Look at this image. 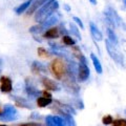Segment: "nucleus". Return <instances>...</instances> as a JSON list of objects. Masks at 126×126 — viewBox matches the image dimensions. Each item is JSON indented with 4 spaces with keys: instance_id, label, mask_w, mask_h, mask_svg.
<instances>
[{
    "instance_id": "1",
    "label": "nucleus",
    "mask_w": 126,
    "mask_h": 126,
    "mask_svg": "<svg viewBox=\"0 0 126 126\" xmlns=\"http://www.w3.org/2000/svg\"><path fill=\"white\" fill-rule=\"evenodd\" d=\"M58 9H59L58 0H48L35 13V21L38 22V24H41L47 18H49L50 16L56 13Z\"/></svg>"
},
{
    "instance_id": "2",
    "label": "nucleus",
    "mask_w": 126,
    "mask_h": 126,
    "mask_svg": "<svg viewBox=\"0 0 126 126\" xmlns=\"http://www.w3.org/2000/svg\"><path fill=\"white\" fill-rule=\"evenodd\" d=\"M105 47H106V50H107L110 58L113 59V61H115L117 64H119L120 66H122V67H125V61H124L123 55H122V53L117 48L116 45H113L112 43L109 42L108 39L105 40Z\"/></svg>"
},
{
    "instance_id": "3",
    "label": "nucleus",
    "mask_w": 126,
    "mask_h": 126,
    "mask_svg": "<svg viewBox=\"0 0 126 126\" xmlns=\"http://www.w3.org/2000/svg\"><path fill=\"white\" fill-rule=\"evenodd\" d=\"M50 69H52V74L54 75V77L58 80H60V79H63V77L66 75L67 66L65 65V63L62 59L56 58L50 63Z\"/></svg>"
},
{
    "instance_id": "4",
    "label": "nucleus",
    "mask_w": 126,
    "mask_h": 126,
    "mask_svg": "<svg viewBox=\"0 0 126 126\" xmlns=\"http://www.w3.org/2000/svg\"><path fill=\"white\" fill-rule=\"evenodd\" d=\"M104 17H105V20H106V24L108 25L109 29L120 26L122 24V22H123L121 17L116 12V10L112 9L111 6H108L107 10L104 12Z\"/></svg>"
},
{
    "instance_id": "5",
    "label": "nucleus",
    "mask_w": 126,
    "mask_h": 126,
    "mask_svg": "<svg viewBox=\"0 0 126 126\" xmlns=\"http://www.w3.org/2000/svg\"><path fill=\"white\" fill-rule=\"evenodd\" d=\"M19 118L18 111L13 105L6 104L3 108V112L0 115V120L1 121H15Z\"/></svg>"
},
{
    "instance_id": "6",
    "label": "nucleus",
    "mask_w": 126,
    "mask_h": 126,
    "mask_svg": "<svg viewBox=\"0 0 126 126\" xmlns=\"http://www.w3.org/2000/svg\"><path fill=\"white\" fill-rule=\"evenodd\" d=\"M25 92L32 98H37V97H39V94H41V93H42L35 86L34 82L31 78L25 79Z\"/></svg>"
},
{
    "instance_id": "7",
    "label": "nucleus",
    "mask_w": 126,
    "mask_h": 126,
    "mask_svg": "<svg viewBox=\"0 0 126 126\" xmlns=\"http://www.w3.org/2000/svg\"><path fill=\"white\" fill-rule=\"evenodd\" d=\"M63 86H64L65 89L72 94H78L79 90H80L78 84L76 83V80L70 79L68 77H66L64 80H63Z\"/></svg>"
},
{
    "instance_id": "8",
    "label": "nucleus",
    "mask_w": 126,
    "mask_h": 126,
    "mask_svg": "<svg viewBox=\"0 0 126 126\" xmlns=\"http://www.w3.org/2000/svg\"><path fill=\"white\" fill-rule=\"evenodd\" d=\"M90 75V70L89 67L87 66V64H84V63H79L78 65V74H77V78L80 82H84L89 78Z\"/></svg>"
},
{
    "instance_id": "9",
    "label": "nucleus",
    "mask_w": 126,
    "mask_h": 126,
    "mask_svg": "<svg viewBox=\"0 0 126 126\" xmlns=\"http://www.w3.org/2000/svg\"><path fill=\"white\" fill-rule=\"evenodd\" d=\"M41 83L46 90H54V92L60 90V86L58 85L57 82H55L54 80H50V79L46 78V77L41 78Z\"/></svg>"
},
{
    "instance_id": "10",
    "label": "nucleus",
    "mask_w": 126,
    "mask_h": 126,
    "mask_svg": "<svg viewBox=\"0 0 126 126\" xmlns=\"http://www.w3.org/2000/svg\"><path fill=\"white\" fill-rule=\"evenodd\" d=\"M0 82H1V85H0V90L4 94H9L12 92L13 89V84H12V80L9 77L2 76L0 77Z\"/></svg>"
},
{
    "instance_id": "11",
    "label": "nucleus",
    "mask_w": 126,
    "mask_h": 126,
    "mask_svg": "<svg viewBox=\"0 0 126 126\" xmlns=\"http://www.w3.org/2000/svg\"><path fill=\"white\" fill-rule=\"evenodd\" d=\"M59 19H60V14L58 13H55L54 15H52L49 18H47L44 22L41 23L42 27L44 30H47V29H50V27H53L55 24H57L59 22Z\"/></svg>"
},
{
    "instance_id": "12",
    "label": "nucleus",
    "mask_w": 126,
    "mask_h": 126,
    "mask_svg": "<svg viewBox=\"0 0 126 126\" xmlns=\"http://www.w3.org/2000/svg\"><path fill=\"white\" fill-rule=\"evenodd\" d=\"M12 99H14L15 104L18 106V107H22V108H26V109H33L34 106L32 105L31 102H29L26 99L22 97H17V96H12Z\"/></svg>"
},
{
    "instance_id": "13",
    "label": "nucleus",
    "mask_w": 126,
    "mask_h": 126,
    "mask_svg": "<svg viewBox=\"0 0 126 126\" xmlns=\"http://www.w3.org/2000/svg\"><path fill=\"white\" fill-rule=\"evenodd\" d=\"M32 72L36 75H40V74H45L47 72V67L43 64V63L39 62V61H34L32 63Z\"/></svg>"
},
{
    "instance_id": "14",
    "label": "nucleus",
    "mask_w": 126,
    "mask_h": 126,
    "mask_svg": "<svg viewBox=\"0 0 126 126\" xmlns=\"http://www.w3.org/2000/svg\"><path fill=\"white\" fill-rule=\"evenodd\" d=\"M89 29H90V34H92L94 40H96V41L103 40V35H102L100 30L98 29V26L94 22H89Z\"/></svg>"
},
{
    "instance_id": "15",
    "label": "nucleus",
    "mask_w": 126,
    "mask_h": 126,
    "mask_svg": "<svg viewBox=\"0 0 126 126\" xmlns=\"http://www.w3.org/2000/svg\"><path fill=\"white\" fill-rule=\"evenodd\" d=\"M55 103L57 104V105H56V107H57L58 109H60L61 111L65 112V113H67V115H72V116L76 115V110L74 109V107H73L72 105L63 104V103H61L60 101H55Z\"/></svg>"
},
{
    "instance_id": "16",
    "label": "nucleus",
    "mask_w": 126,
    "mask_h": 126,
    "mask_svg": "<svg viewBox=\"0 0 126 126\" xmlns=\"http://www.w3.org/2000/svg\"><path fill=\"white\" fill-rule=\"evenodd\" d=\"M48 0H34L33 2H32L31 6L29 7V10H27V15H32L34 14L35 12H37L39 10V7H41L44 3H46Z\"/></svg>"
},
{
    "instance_id": "17",
    "label": "nucleus",
    "mask_w": 126,
    "mask_h": 126,
    "mask_svg": "<svg viewBox=\"0 0 126 126\" xmlns=\"http://www.w3.org/2000/svg\"><path fill=\"white\" fill-rule=\"evenodd\" d=\"M59 35H60V33H59L58 27H50V29H47L46 32H44L43 37L48 39H56L59 37Z\"/></svg>"
},
{
    "instance_id": "18",
    "label": "nucleus",
    "mask_w": 126,
    "mask_h": 126,
    "mask_svg": "<svg viewBox=\"0 0 126 126\" xmlns=\"http://www.w3.org/2000/svg\"><path fill=\"white\" fill-rule=\"evenodd\" d=\"M32 2H33V0H26L25 2H23L22 4H20L18 7H16V9H15V13L17 15H21L22 13H24V12L31 6Z\"/></svg>"
},
{
    "instance_id": "19",
    "label": "nucleus",
    "mask_w": 126,
    "mask_h": 126,
    "mask_svg": "<svg viewBox=\"0 0 126 126\" xmlns=\"http://www.w3.org/2000/svg\"><path fill=\"white\" fill-rule=\"evenodd\" d=\"M90 58H92V61H93V64H94V69H96V72L98 74H102V72H103V68H102L100 60L97 58V56L94 54H90Z\"/></svg>"
},
{
    "instance_id": "20",
    "label": "nucleus",
    "mask_w": 126,
    "mask_h": 126,
    "mask_svg": "<svg viewBox=\"0 0 126 126\" xmlns=\"http://www.w3.org/2000/svg\"><path fill=\"white\" fill-rule=\"evenodd\" d=\"M53 103V99L52 98H45V97H39L37 99V105L39 107H46Z\"/></svg>"
},
{
    "instance_id": "21",
    "label": "nucleus",
    "mask_w": 126,
    "mask_h": 126,
    "mask_svg": "<svg viewBox=\"0 0 126 126\" xmlns=\"http://www.w3.org/2000/svg\"><path fill=\"white\" fill-rule=\"evenodd\" d=\"M107 36H108L109 42L117 46L118 45V38H117V35H116L115 32H113L112 29H109V27H107Z\"/></svg>"
},
{
    "instance_id": "22",
    "label": "nucleus",
    "mask_w": 126,
    "mask_h": 126,
    "mask_svg": "<svg viewBox=\"0 0 126 126\" xmlns=\"http://www.w3.org/2000/svg\"><path fill=\"white\" fill-rule=\"evenodd\" d=\"M43 31H44V29L42 27V25H41V24L33 25L32 27H30V33L35 34V35H39V34L43 33Z\"/></svg>"
},
{
    "instance_id": "23",
    "label": "nucleus",
    "mask_w": 126,
    "mask_h": 126,
    "mask_svg": "<svg viewBox=\"0 0 126 126\" xmlns=\"http://www.w3.org/2000/svg\"><path fill=\"white\" fill-rule=\"evenodd\" d=\"M69 32L72 33L74 36H76L78 39H81V35H80V32H79L78 27L74 24V23H69Z\"/></svg>"
},
{
    "instance_id": "24",
    "label": "nucleus",
    "mask_w": 126,
    "mask_h": 126,
    "mask_svg": "<svg viewBox=\"0 0 126 126\" xmlns=\"http://www.w3.org/2000/svg\"><path fill=\"white\" fill-rule=\"evenodd\" d=\"M62 41H63V43H64L65 45H68V46H72V45L76 44V41H75L70 36H68V35L67 36H63Z\"/></svg>"
},
{
    "instance_id": "25",
    "label": "nucleus",
    "mask_w": 126,
    "mask_h": 126,
    "mask_svg": "<svg viewBox=\"0 0 126 126\" xmlns=\"http://www.w3.org/2000/svg\"><path fill=\"white\" fill-rule=\"evenodd\" d=\"M53 119L55 121V124L57 126H66L64 120H63V118L59 117V116H53Z\"/></svg>"
},
{
    "instance_id": "26",
    "label": "nucleus",
    "mask_w": 126,
    "mask_h": 126,
    "mask_svg": "<svg viewBox=\"0 0 126 126\" xmlns=\"http://www.w3.org/2000/svg\"><path fill=\"white\" fill-rule=\"evenodd\" d=\"M37 53H38L39 56L42 57V58H47V57H49V53L47 52V50L44 48V47H38Z\"/></svg>"
},
{
    "instance_id": "27",
    "label": "nucleus",
    "mask_w": 126,
    "mask_h": 126,
    "mask_svg": "<svg viewBox=\"0 0 126 126\" xmlns=\"http://www.w3.org/2000/svg\"><path fill=\"white\" fill-rule=\"evenodd\" d=\"M112 122H113V119H112V117L110 116V115L105 116V117H103V119H102V123H103L104 125L112 124Z\"/></svg>"
},
{
    "instance_id": "28",
    "label": "nucleus",
    "mask_w": 126,
    "mask_h": 126,
    "mask_svg": "<svg viewBox=\"0 0 126 126\" xmlns=\"http://www.w3.org/2000/svg\"><path fill=\"white\" fill-rule=\"evenodd\" d=\"M112 126H126V120L125 119H117V120H113Z\"/></svg>"
},
{
    "instance_id": "29",
    "label": "nucleus",
    "mask_w": 126,
    "mask_h": 126,
    "mask_svg": "<svg viewBox=\"0 0 126 126\" xmlns=\"http://www.w3.org/2000/svg\"><path fill=\"white\" fill-rule=\"evenodd\" d=\"M45 125L46 126H57L55 124V121L53 119V116H47L45 118Z\"/></svg>"
},
{
    "instance_id": "30",
    "label": "nucleus",
    "mask_w": 126,
    "mask_h": 126,
    "mask_svg": "<svg viewBox=\"0 0 126 126\" xmlns=\"http://www.w3.org/2000/svg\"><path fill=\"white\" fill-rule=\"evenodd\" d=\"M73 20H74L75 22H76L79 26H80V29H81V30H83V29H84V24H83V22H82V20H81V19L79 18V17H77V16H75V17L73 18Z\"/></svg>"
},
{
    "instance_id": "31",
    "label": "nucleus",
    "mask_w": 126,
    "mask_h": 126,
    "mask_svg": "<svg viewBox=\"0 0 126 126\" xmlns=\"http://www.w3.org/2000/svg\"><path fill=\"white\" fill-rule=\"evenodd\" d=\"M19 126H44L41 124L40 122H30V123H24V124H20Z\"/></svg>"
},
{
    "instance_id": "32",
    "label": "nucleus",
    "mask_w": 126,
    "mask_h": 126,
    "mask_svg": "<svg viewBox=\"0 0 126 126\" xmlns=\"http://www.w3.org/2000/svg\"><path fill=\"white\" fill-rule=\"evenodd\" d=\"M30 118H31V119H35V120H41L42 119V117L40 115H38L37 112H33Z\"/></svg>"
},
{
    "instance_id": "33",
    "label": "nucleus",
    "mask_w": 126,
    "mask_h": 126,
    "mask_svg": "<svg viewBox=\"0 0 126 126\" xmlns=\"http://www.w3.org/2000/svg\"><path fill=\"white\" fill-rule=\"evenodd\" d=\"M41 94H42V97H45V98H52V94H50L48 92H47L46 89L43 90V92L41 93Z\"/></svg>"
},
{
    "instance_id": "34",
    "label": "nucleus",
    "mask_w": 126,
    "mask_h": 126,
    "mask_svg": "<svg viewBox=\"0 0 126 126\" xmlns=\"http://www.w3.org/2000/svg\"><path fill=\"white\" fill-rule=\"evenodd\" d=\"M2 66H3V60L0 58V73H1V69H2Z\"/></svg>"
},
{
    "instance_id": "35",
    "label": "nucleus",
    "mask_w": 126,
    "mask_h": 126,
    "mask_svg": "<svg viewBox=\"0 0 126 126\" xmlns=\"http://www.w3.org/2000/svg\"><path fill=\"white\" fill-rule=\"evenodd\" d=\"M64 9H65L66 11H67V12H69V11H70V7H69L67 4H64Z\"/></svg>"
},
{
    "instance_id": "36",
    "label": "nucleus",
    "mask_w": 126,
    "mask_h": 126,
    "mask_svg": "<svg viewBox=\"0 0 126 126\" xmlns=\"http://www.w3.org/2000/svg\"><path fill=\"white\" fill-rule=\"evenodd\" d=\"M121 25H122V27H123V30L126 32V23H125V22H122Z\"/></svg>"
},
{
    "instance_id": "37",
    "label": "nucleus",
    "mask_w": 126,
    "mask_h": 126,
    "mask_svg": "<svg viewBox=\"0 0 126 126\" xmlns=\"http://www.w3.org/2000/svg\"><path fill=\"white\" fill-rule=\"evenodd\" d=\"M89 1L92 2V4H94V5L97 4V0H89Z\"/></svg>"
},
{
    "instance_id": "38",
    "label": "nucleus",
    "mask_w": 126,
    "mask_h": 126,
    "mask_svg": "<svg viewBox=\"0 0 126 126\" xmlns=\"http://www.w3.org/2000/svg\"><path fill=\"white\" fill-rule=\"evenodd\" d=\"M123 2H124V4H125V7H126V0H123Z\"/></svg>"
},
{
    "instance_id": "39",
    "label": "nucleus",
    "mask_w": 126,
    "mask_h": 126,
    "mask_svg": "<svg viewBox=\"0 0 126 126\" xmlns=\"http://www.w3.org/2000/svg\"><path fill=\"white\" fill-rule=\"evenodd\" d=\"M0 126H7V125H4V124H0Z\"/></svg>"
},
{
    "instance_id": "40",
    "label": "nucleus",
    "mask_w": 126,
    "mask_h": 126,
    "mask_svg": "<svg viewBox=\"0 0 126 126\" xmlns=\"http://www.w3.org/2000/svg\"><path fill=\"white\" fill-rule=\"evenodd\" d=\"M124 112H125V115H126V109H125V111H124Z\"/></svg>"
},
{
    "instance_id": "41",
    "label": "nucleus",
    "mask_w": 126,
    "mask_h": 126,
    "mask_svg": "<svg viewBox=\"0 0 126 126\" xmlns=\"http://www.w3.org/2000/svg\"><path fill=\"white\" fill-rule=\"evenodd\" d=\"M0 115H1V111H0Z\"/></svg>"
}]
</instances>
